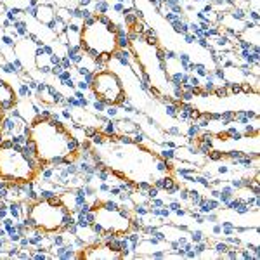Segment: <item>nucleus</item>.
<instances>
[{"instance_id": "nucleus-7", "label": "nucleus", "mask_w": 260, "mask_h": 260, "mask_svg": "<svg viewBox=\"0 0 260 260\" xmlns=\"http://www.w3.org/2000/svg\"><path fill=\"white\" fill-rule=\"evenodd\" d=\"M125 257H127V251L123 246L111 241H94L75 253V258L83 260H121Z\"/></svg>"}, {"instance_id": "nucleus-6", "label": "nucleus", "mask_w": 260, "mask_h": 260, "mask_svg": "<svg viewBox=\"0 0 260 260\" xmlns=\"http://www.w3.org/2000/svg\"><path fill=\"white\" fill-rule=\"evenodd\" d=\"M90 90L94 98L106 106H120L127 101L123 82L111 70L95 71L90 78Z\"/></svg>"}, {"instance_id": "nucleus-2", "label": "nucleus", "mask_w": 260, "mask_h": 260, "mask_svg": "<svg viewBox=\"0 0 260 260\" xmlns=\"http://www.w3.org/2000/svg\"><path fill=\"white\" fill-rule=\"evenodd\" d=\"M78 45L94 62L106 64L120 50V31L110 18L94 14L80 26Z\"/></svg>"}, {"instance_id": "nucleus-8", "label": "nucleus", "mask_w": 260, "mask_h": 260, "mask_svg": "<svg viewBox=\"0 0 260 260\" xmlns=\"http://www.w3.org/2000/svg\"><path fill=\"white\" fill-rule=\"evenodd\" d=\"M18 103L19 98H18V92L14 90V87L9 82L0 78V110L4 111L14 110L18 106Z\"/></svg>"}, {"instance_id": "nucleus-11", "label": "nucleus", "mask_w": 260, "mask_h": 260, "mask_svg": "<svg viewBox=\"0 0 260 260\" xmlns=\"http://www.w3.org/2000/svg\"><path fill=\"white\" fill-rule=\"evenodd\" d=\"M37 99H39L44 106H56L61 101V95H59V92H56L54 87L42 83V85L37 87Z\"/></svg>"}, {"instance_id": "nucleus-23", "label": "nucleus", "mask_w": 260, "mask_h": 260, "mask_svg": "<svg viewBox=\"0 0 260 260\" xmlns=\"http://www.w3.org/2000/svg\"><path fill=\"white\" fill-rule=\"evenodd\" d=\"M4 208H6V203H4V200L0 198V210H4Z\"/></svg>"}, {"instance_id": "nucleus-17", "label": "nucleus", "mask_w": 260, "mask_h": 260, "mask_svg": "<svg viewBox=\"0 0 260 260\" xmlns=\"http://www.w3.org/2000/svg\"><path fill=\"white\" fill-rule=\"evenodd\" d=\"M132 200H134V203H136V205L146 203V201H148V198H146V196H142L141 192H139V196H137V192H136V194H132Z\"/></svg>"}, {"instance_id": "nucleus-12", "label": "nucleus", "mask_w": 260, "mask_h": 260, "mask_svg": "<svg viewBox=\"0 0 260 260\" xmlns=\"http://www.w3.org/2000/svg\"><path fill=\"white\" fill-rule=\"evenodd\" d=\"M59 201L64 205L66 208L71 212V213H77L82 210V205H83V194L78 191H66L62 194L57 196Z\"/></svg>"}, {"instance_id": "nucleus-5", "label": "nucleus", "mask_w": 260, "mask_h": 260, "mask_svg": "<svg viewBox=\"0 0 260 260\" xmlns=\"http://www.w3.org/2000/svg\"><path fill=\"white\" fill-rule=\"evenodd\" d=\"M134 217L111 201H95L89 210V224L92 229L104 238L125 236L134 231Z\"/></svg>"}, {"instance_id": "nucleus-3", "label": "nucleus", "mask_w": 260, "mask_h": 260, "mask_svg": "<svg viewBox=\"0 0 260 260\" xmlns=\"http://www.w3.org/2000/svg\"><path fill=\"white\" fill-rule=\"evenodd\" d=\"M39 165L24 146L14 141H0V180L4 184L30 186L39 177Z\"/></svg>"}, {"instance_id": "nucleus-16", "label": "nucleus", "mask_w": 260, "mask_h": 260, "mask_svg": "<svg viewBox=\"0 0 260 260\" xmlns=\"http://www.w3.org/2000/svg\"><path fill=\"white\" fill-rule=\"evenodd\" d=\"M228 250H229L228 243H219V245H215L217 255H225V253H228Z\"/></svg>"}, {"instance_id": "nucleus-18", "label": "nucleus", "mask_w": 260, "mask_h": 260, "mask_svg": "<svg viewBox=\"0 0 260 260\" xmlns=\"http://www.w3.org/2000/svg\"><path fill=\"white\" fill-rule=\"evenodd\" d=\"M208 156H210L212 160H220V158L224 156V154L219 153V151H210V153H208Z\"/></svg>"}, {"instance_id": "nucleus-10", "label": "nucleus", "mask_w": 260, "mask_h": 260, "mask_svg": "<svg viewBox=\"0 0 260 260\" xmlns=\"http://www.w3.org/2000/svg\"><path fill=\"white\" fill-rule=\"evenodd\" d=\"M258 23H248L246 28L243 31H240L236 35V39L245 45L246 49L250 47H258Z\"/></svg>"}, {"instance_id": "nucleus-4", "label": "nucleus", "mask_w": 260, "mask_h": 260, "mask_svg": "<svg viewBox=\"0 0 260 260\" xmlns=\"http://www.w3.org/2000/svg\"><path fill=\"white\" fill-rule=\"evenodd\" d=\"M73 222V213L56 196L37 200L26 208V224L37 233L59 234L68 231Z\"/></svg>"}, {"instance_id": "nucleus-21", "label": "nucleus", "mask_w": 260, "mask_h": 260, "mask_svg": "<svg viewBox=\"0 0 260 260\" xmlns=\"http://www.w3.org/2000/svg\"><path fill=\"white\" fill-rule=\"evenodd\" d=\"M170 210H174V212L180 210V205H179V203H172V205H170Z\"/></svg>"}, {"instance_id": "nucleus-14", "label": "nucleus", "mask_w": 260, "mask_h": 260, "mask_svg": "<svg viewBox=\"0 0 260 260\" xmlns=\"http://www.w3.org/2000/svg\"><path fill=\"white\" fill-rule=\"evenodd\" d=\"M116 127H118V130H121L123 134H136L137 130H139L137 123L132 120H118L116 121Z\"/></svg>"}, {"instance_id": "nucleus-9", "label": "nucleus", "mask_w": 260, "mask_h": 260, "mask_svg": "<svg viewBox=\"0 0 260 260\" xmlns=\"http://www.w3.org/2000/svg\"><path fill=\"white\" fill-rule=\"evenodd\" d=\"M220 73L228 85H241V83L246 82V78H248V73H246L241 66H236V64H225Z\"/></svg>"}, {"instance_id": "nucleus-15", "label": "nucleus", "mask_w": 260, "mask_h": 260, "mask_svg": "<svg viewBox=\"0 0 260 260\" xmlns=\"http://www.w3.org/2000/svg\"><path fill=\"white\" fill-rule=\"evenodd\" d=\"M144 37H146V42H148L149 45H156L158 39H156V33H154L153 30H146Z\"/></svg>"}, {"instance_id": "nucleus-19", "label": "nucleus", "mask_w": 260, "mask_h": 260, "mask_svg": "<svg viewBox=\"0 0 260 260\" xmlns=\"http://www.w3.org/2000/svg\"><path fill=\"white\" fill-rule=\"evenodd\" d=\"M201 240H203V234H201L200 231H196V233L192 234V241H194V243H200Z\"/></svg>"}, {"instance_id": "nucleus-1", "label": "nucleus", "mask_w": 260, "mask_h": 260, "mask_svg": "<svg viewBox=\"0 0 260 260\" xmlns=\"http://www.w3.org/2000/svg\"><path fill=\"white\" fill-rule=\"evenodd\" d=\"M28 148L39 169L70 165L80 156V142L75 134L59 120L39 115L28 127Z\"/></svg>"}, {"instance_id": "nucleus-20", "label": "nucleus", "mask_w": 260, "mask_h": 260, "mask_svg": "<svg viewBox=\"0 0 260 260\" xmlns=\"http://www.w3.org/2000/svg\"><path fill=\"white\" fill-rule=\"evenodd\" d=\"M4 121H6V116H4V110H0V137H2V128H4Z\"/></svg>"}, {"instance_id": "nucleus-24", "label": "nucleus", "mask_w": 260, "mask_h": 260, "mask_svg": "<svg viewBox=\"0 0 260 260\" xmlns=\"http://www.w3.org/2000/svg\"><path fill=\"white\" fill-rule=\"evenodd\" d=\"M219 172H220V174H225V172H228V167H220Z\"/></svg>"}, {"instance_id": "nucleus-13", "label": "nucleus", "mask_w": 260, "mask_h": 260, "mask_svg": "<svg viewBox=\"0 0 260 260\" xmlns=\"http://www.w3.org/2000/svg\"><path fill=\"white\" fill-rule=\"evenodd\" d=\"M33 14H35V19L39 23L47 24V26H50L52 21L56 19V9H54L52 4H39Z\"/></svg>"}, {"instance_id": "nucleus-22", "label": "nucleus", "mask_w": 260, "mask_h": 260, "mask_svg": "<svg viewBox=\"0 0 260 260\" xmlns=\"http://www.w3.org/2000/svg\"><path fill=\"white\" fill-rule=\"evenodd\" d=\"M220 231H222L220 225H215V228H213V233H215V234H220Z\"/></svg>"}]
</instances>
